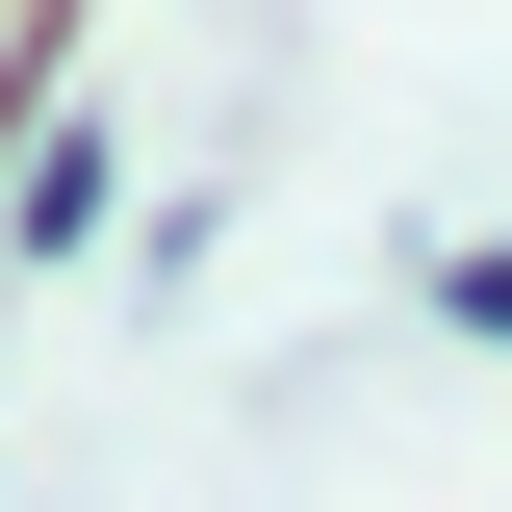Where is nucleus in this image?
Returning <instances> with one entry per match:
<instances>
[{
	"instance_id": "1",
	"label": "nucleus",
	"mask_w": 512,
	"mask_h": 512,
	"mask_svg": "<svg viewBox=\"0 0 512 512\" xmlns=\"http://www.w3.org/2000/svg\"><path fill=\"white\" fill-rule=\"evenodd\" d=\"M436 333H512V231H487V256H436Z\"/></svg>"
}]
</instances>
